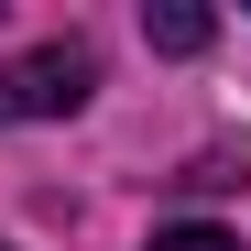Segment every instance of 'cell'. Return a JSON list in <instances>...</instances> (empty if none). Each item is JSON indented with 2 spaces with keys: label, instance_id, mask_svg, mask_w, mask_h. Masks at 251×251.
<instances>
[{
  "label": "cell",
  "instance_id": "6da1fadb",
  "mask_svg": "<svg viewBox=\"0 0 251 251\" xmlns=\"http://www.w3.org/2000/svg\"><path fill=\"white\" fill-rule=\"evenodd\" d=\"M88 88H99V55L88 44H44V55L0 66V120H66V109H88Z\"/></svg>",
  "mask_w": 251,
  "mask_h": 251
},
{
  "label": "cell",
  "instance_id": "7a4b0ae2",
  "mask_svg": "<svg viewBox=\"0 0 251 251\" xmlns=\"http://www.w3.org/2000/svg\"><path fill=\"white\" fill-rule=\"evenodd\" d=\"M142 33H153L164 55H207V33H219V11H197V0H153V11H142Z\"/></svg>",
  "mask_w": 251,
  "mask_h": 251
},
{
  "label": "cell",
  "instance_id": "3957f363",
  "mask_svg": "<svg viewBox=\"0 0 251 251\" xmlns=\"http://www.w3.org/2000/svg\"><path fill=\"white\" fill-rule=\"evenodd\" d=\"M142 251H240V240H229V229H207V219H175V229H153Z\"/></svg>",
  "mask_w": 251,
  "mask_h": 251
},
{
  "label": "cell",
  "instance_id": "277c9868",
  "mask_svg": "<svg viewBox=\"0 0 251 251\" xmlns=\"http://www.w3.org/2000/svg\"><path fill=\"white\" fill-rule=\"evenodd\" d=\"M0 251H11V240H0Z\"/></svg>",
  "mask_w": 251,
  "mask_h": 251
}]
</instances>
